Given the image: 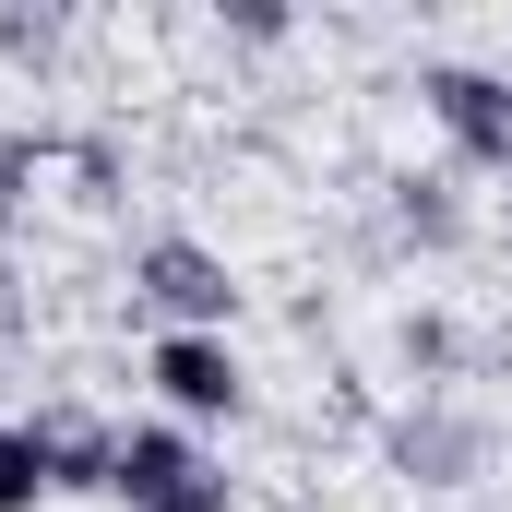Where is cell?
Wrapping results in <instances>:
<instances>
[{"label": "cell", "instance_id": "cell-6", "mask_svg": "<svg viewBox=\"0 0 512 512\" xmlns=\"http://www.w3.org/2000/svg\"><path fill=\"white\" fill-rule=\"evenodd\" d=\"M24 429H36L48 501H72V489H108V465H120V429H108V417H84V405H36Z\"/></svg>", "mask_w": 512, "mask_h": 512}, {"label": "cell", "instance_id": "cell-2", "mask_svg": "<svg viewBox=\"0 0 512 512\" xmlns=\"http://www.w3.org/2000/svg\"><path fill=\"white\" fill-rule=\"evenodd\" d=\"M131 298L155 310V334H227L239 322V262L215 239H191V227H155L131 251Z\"/></svg>", "mask_w": 512, "mask_h": 512}, {"label": "cell", "instance_id": "cell-10", "mask_svg": "<svg viewBox=\"0 0 512 512\" xmlns=\"http://www.w3.org/2000/svg\"><path fill=\"white\" fill-rule=\"evenodd\" d=\"M0 48H12V60H48V48H60V12H0Z\"/></svg>", "mask_w": 512, "mask_h": 512}, {"label": "cell", "instance_id": "cell-1", "mask_svg": "<svg viewBox=\"0 0 512 512\" xmlns=\"http://www.w3.org/2000/svg\"><path fill=\"white\" fill-rule=\"evenodd\" d=\"M108 501L120 512H239V477H227L179 417H131L120 465H108Z\"/></svg>", "mask_w": 512, "mask_h": 512}, {"label": "cell", "instance_id": "cell-9", "mask_svg": "<svg viewBox=\"0 0 512 512\" xmlns=\"http://www.w3.org/2000/svg\"><path fill=\"white\" fill-rule=\"evenodd\" d=\"M453 358H465V334H453L441 310H417V322H405V370H453Z\"/></svg>", "mask_w": 512, "mask_h": 512}, {"label": "cell", "instance_id": "cell-4", "mask_svg": "<svg viewBox=\"0 0 512 512\" xmlns=\"http://www.w3.org/2000/svg\"><path fill=\"white\" fill-rule=\"evenodd\" d=\"M417 108L453 143V167H501L512 179V72L501 60H417Z\"/></svg>", "mask_w": 512, "mask_h": 512}, {"label": "cell", "instance_id": "cell-5", "mask_svg": "<svg viewBox=\"0 0 512 512\" xmlns=\"http://www.w3.org/2000/svg\"><path fill=\"white\" fill-rule=\"evenodd\" d=\"M143 382H155V405H167L179 429H215V417L251 405V370H239L227 334H155V346H143Z\"/></svg>", "mask_w": 512, "mask_h": 512}, {"label": "cell", "instance_id": "cell-8", "mask_svg": "<svg viewBox=\"0 0 512 512\" xmlns=\"http://www.w3.org/2000/svg\"><path fill=\"white\" fill-rule=\"evenodd\" d=\"M0 512H48V465H36L24 417H0Z\"/></svg>", "mask_w": 512, "mask_h": 512}, {"label": "cell", "instance_id": "cell-11", "mask_svg": "<svg viewBox=\"0 0 512 512\" xmlns=\"http://www.w3.org/2000/svg\"><path fill=\"white\" fill-rule=\"evenodd\" d=\"M227 36H239V48H286V12H274V0H239Z\"/></svg>", "mask_w": 512, "mask_h": 512}, {"label": "cell", "instance_id": "cell-7", "mask_svg": "<svg viewBox=\"0 0 512 512\" xmlns=\"http://www.w3.org/2000/svg\"><path fill=\"white\" fill-rule=\"evenodd\" d=\"M393 239H405V251H465V191H453V179H441V167H405V179H393Z\"/></svg>", "mask_w": 512, "mask_h": 512}, {"label": "cell", "instance_id": "cell-3", "mask_svg": "<svg viewBox=\"0 0 512 512\" xmlns=\"http://www.w3.org/2000/svg\"><path fill=\"white\" fill-rule=\"evenodd\" d=\"M489 453H501V429H489L477 405H453V393H417V405L382 417V465L405 489H477Z\"/></svg>", "mask_w": 512, "mask_h": 512}]
</instances>
